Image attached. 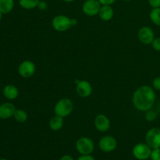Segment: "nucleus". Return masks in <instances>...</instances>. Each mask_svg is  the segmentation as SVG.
<instances>
[{
	"label": "nucleus",
	"instance_id": "obj_1",
	"mask_svg": "<svg viewBox=\"0 0 160 160\" xmlns=\"http://www.w3.org/2000/svg\"><path fill=\"white\" fill-rule=\"evenodd\" d=\"M156 98L154 89L148 85H143L134 92L133 103L134 107L139 111L146 112L153 107Z\"/></svg>",
	"mask_w": 160,
	"mask_h": 160
},
{
	"label": "nucleus",
	"instance_id": "obj_2",
	"mask_svg": "<svg viewBox=\"0 0 160 160\" xmlns=\"http://www.w3.org/2000/svg\"><path fill=\"white\" fill-rule=\"evenodd\" d=\"M73 109V103L71 99L68 98H62L56 103L54 107V112L56 115L66 117L70 115Z\"/></svg>",
	"mask_w": 160,
	"mask_h": 160
},
{
	"label": "nucleus",
	"instance_id": "obj_3",
	"mask_svg": "<svg viewBox=\"0 0 160 160\" xmlns=\"http://www.w3.org/2000/svg\"><path fill=\"white\" fill-rule=\"evenodd\" d=\"M52 25L54 30L59 32H64L72 27L71 18L65 15H57L53 17Z\"/></svg>",
	"mask_w": 160,
	"mask_h": 160
},
{
	"label": "nucleus",
	"instance_id": "obj_4",
	"mask_svg": "<svg viewBox=\"0 0 160 160\" xmlns=\"http://www.w3.org/2000/svg\"><path fill=\"white\" fill-rule=\"evenodd\" d=\"M76 149L81 155H90L95 149V145L89 138L81 137L77 141Z\"/></svg>",
	"mask_w": 160,
	"mask_h": 160
},
{
	"label": "nucleus",
	"instance_id": "obj_5",
	"mask_svg": "<svg viewBox=\"0 0 160 160\" xmlns=\"http://www.w3.org/2000/svg\"><path fill=\"white\" fill-rule=\"evenodd\" d=\"M152 148L146 143H138L134 146L132 154L138 160H147L150 158Z\"/></svg>",
	"mask_w": 160,
	"mask_h": 160
},
{
	"label": "nucleus",
	"instance_id": "obj_6",
	"mask_svg": "<svg viewBox=\"0 0 160 160\" xmlns=\"http://www.w3.org/2000/svg\"><path fill=\"white\" fill-rule=\"evenodd\" d=\"M145 142L152 149L160 148V129L152 128L148 130L145 135Z\"/></svg>",
	"mask_w": 160,
	"mask_h": 160
},
{
	"label": "nucleus",
	"instance_id": "obj_7",
	"mask_svg": "<svg viewBox=\"0 0 160 160\" xmlns=\"http://www.w3.org/2000/svg\"><path fill=\"white\" fill-rule=\"evenodd\" d=\"M36 71V66L31 60H24L19 65L18 73L23 78H29L34 74Z\"/></svg>",
	"mask_w": 160,
	"mask_h": 160
},
{
	"label": "nucleus",
	"instance_id": "obj_8",
	"mask_svg": "<svg viewBox=\"0 0 160 160\" xmlns=\"http://www.w3.org/2000/svg\"><path fill=\"white\" fill-rule=\"evenodd\" d=\"M98 147L104 152H113L117 147V142L115 138L110 135H106L102 138L98 142Z\"/></svg>",
	"mask_w": 160,
	"mask_h": 160
},
{
	"label": "nucleus",
	"instance_id": "obj_9",
	"mask_svg": "<svg viewBox=\"0 0 160 160\" xmlns=\"http://www.w3.org/2000/svg\"><path fill=\"white\" fill-rule=\"evenodd\" d=\"M101 6L98 0H86L82 6V10L85 15L94 17L98 15Z\"/></svg>",
	"mask_w": 160,
	"mask_h": 160
},
{
	"label": "nucleus",
	"instance_id": "obj_10",
	"mask_svg": "<svg viewBox=\"0 0 160 160\" xmlns=\"http://www.w3.org/2000/svg\"><path fill=\"white\" fill-rule=\"evenodd\" d=\"M138 37L139 41L144 45H150L152 43L155 39L154 31L151 28L147 26H144L139 29L138 32Z\"/></svg>",
	"mask_w": 160,
	"mask_h": 160
},
{
	"label": "nucleus",
	"instance_id": "obj_11",
	"mask_svg": "<svg viewBox=\"0 0 160 160\" xmlns=\"http://www.w3.org/2000/svg\"><path fill=\"white\" fill-rule=\"evenodd\" d=\"M76 91L78 95L81 98H88L90 96L92 93V86L88 81L85 80L79 81L77 84Z\"/></svg>",
	"mask_w": 160,
	"mask_h": 160
},
{
	"label": "nucleus",
	"instance_id": "obj_12",
	"mask_svg": "<svg viewBox=\"0 0 160 160\" xmlns=\"http://www.w3.org/2000/svg\"><path fill=\"white\" fill-rule=\"evenodd\" d=\"M110 120L104 114H98L95 119V127L99 132H106L110 128Z\"/></svg>",
	"mask_w": 160,
	"mask_h": 160
},
{
	"label": "nucleus",
	"instance_id": "obj_13",
	"mask_svg": "<svg viewBox=\"0 0 160 160\" xmlns=\"http://www.w3.org/2000/svg\"><path fill=\"white\" fill-rule=\"evenodd\" d=\"M14 105L11 102H4L0 105V119L8 120L13 117V114L16 111Z\"/></svg>",
	"mask_w": 160,
	"mask_h": 160
},
{
	"label": "nucleus",
	"instance_id": "obj_14",
	"mask_svg": "<svg viewBox=\"0 0 160 160\" xmlns=\"http://www.w3.org/2000/svg\"><path fill=\"white\" fill-rule=\"evenodd\" d=\"M2 94L5 98L8 100H14L18 97L19 91L18 88L13 84H7L3 88Z\"/></svg>",
	"mask_w": 160,
	"mask_h": 160
},
{
	"label": "nucleus",
	"instance_id": "obj_15",
	"mask_svg": "<svg viewBox=\"0 0 160 160\" xmlns=\"http://www.w3.org/2000/svg\"><path fill=\"white\" fill-rule=\"evenodd\" d=\"M98 15H99L101 20H104V21H109L113 17V9L111 6H107V5L102 6L99 12H98Z\"/></svg>",
	"mask_w": 160,
	"mask_h": 160
},
{
	"label": "nucleus",
	"instance_id": "obj_16",
	"mask_svg": "<svg viewBox=\"0 0 160 160\" xmlns=\"http://www.w3.org/2000/svg\"><path fill=\"white\" fill-rule=\"evenodd\" d=\"M63 117L59 116H54L49 120V128L52 131H58L63 127Z\"/></svg>",
	"mask_w": 160,
	"mask_h": 160
},
{
	"label": "nucleus",
	"instance_id": "obj_17",
	"mask_svg": "<svg viewBox=\"0 0 160 160\" xmlns=\"http://www.w3.org/2000/svg\"><path fill=\"white\" fill-rule=\"evenodd\" d=\"M14 7V0H0V12L2 14L9 13Z\"/></svg>",
	"mask_w": 160,
	"mask_h": 160
},
{
	"label": "nucleus",
	"instance_id": "obj_18",
	"mask_svg": "<svg viewBox=\"0 0 160 160\" xmlns=\"http://www.w3.org/2000/svg\"><path fill=\"white\" fill-rule=\"evenodd\" d=\"M40 0H19V4L25 9H33L37 8Z\"/></svg>",
	"mask_w": 160,
	"mask_h": 160
},
{
	"label": "nucleus",
	"instance_id": "obj_19",
	"mask_svg": "<svg viewBox=\"0 0 160 160\" xmlns=\"http://www.w3.org/2000/svg\"><path fill=\"white\" fill-rule=\"evenodd\" d=\"M28 113L23 109H16L15 112L13 114V118L17 122L20 123H23L27 121L28 120Z\"/></svg>",
	"mask_w": 160,
	"mask_h": 160
},
{
	"label": "nucleus",
	"instance_id": "obj_20",
	"mask_svg": "<svg viewBox=\"0 0 160 160\" xmlns=\"http://www.w3.org/2000/svg\"><path fill=\"white\" fill-rule=\"evenodd\" d=\"M149 18L157 26H160V7L154 8L149 13Z\"/></svg>",
	"mask_w": 160,
	"mask_h": 160
},
{
	"label": "nucleus",
	"instance_id": "obj_21",
	"mask_svg": "<svg viewBox=\"0 0 160 160\" xmlns=\"http://www.w3.org/2000/svg\"><path fill=\"white\" fill-rule=\"evenodd\" d=\"M156 118H157V112L156 111L152 110V109L146 111V112H145V119H146L147 121H154Z\"/></svg>",
	"mask_w": 160,
	"mask_h": 160
},
{
	"label": "nucleus",
	"instance_id": "obj_22",
	"mask_svg": "<svg viewBox=\"0 0 160 160\" xmlns=\"http://www.w3.org/2000/svg\"><path fill=\"white\" fill-rule=\"evenodd\" d=\"M150 159L152 160H160V148H153L152 150Z\"/></svg>",
	"mask_w": 160,
	"mask_h": 160
},
{
	"label": "nucleus",
	"instance_id": "obj_23",
	"mask_svg": "<svg viewBox=\"0 0 160 160\" xmlns=\"http://www.w3.org/2000/svg\"><path fill=\"white\" fill-rule=\"evenodd\" d=\"M152 48H154L156 51L160 52V38H156L153 40L152 43Z\"/></svg>",
	"mask_w": 160,
	"mask_h": 160
},
{
	"label": "nucleus",
	"instance_id": "obj_24",
	"mask_svg": "<svg viewBox=\"0 0 160 160\" xmlns=\"http://www.w3.org/2000/svg\"><path fill=\"white\" fill-rule=\"evenodd\" d=\"M153 88L157 91H160V77L155 78L152 81Z\"/></svg>",
	"mask_w": 160,
	"mask_h": 160
},
{
	"label": "nucleus",
	"instance_id": "obj_25",
	"mask_svg": "<svg viewBox=\"0 0 160 160\" xmlns=\"http://www.w3.org/2000/svg\"><path fill=\"white\" fill-rule=\"evenodd\" d=\"M148 4L151 7H152V9L160 7V0H148Z\"/></svg>",
	"mask_w": 160,
	"mask_h": 160
},
{
	"label": "nucleus",
	"instance_id": "obj_26",
	"mask_svg": "<svg viewBox=\"0 0 160 160\" xmlns=\"http://www.w3.org/2000/svg\"><path fill=\"white\" fill-rule=\"evenodd\" d=\"M48 3H47L46 2H45V1H41V0H40V2H39V3H38V8L40 10L45 11V10H46L47 9H48Z\"/></svg>",
	"mask_w": 160,
	"mask_h": 160
},
{
	"label": "nucleus",
	"instance_id": "obj_27",
	"mask_svg": "<svg viewBox=\"0 0 160 160\" xmlns=\"http://www.w3.org/2000/svg\"><path fill=\"white\" fill-rule=\"evenodd\" d=\"M78 160H95L92 155H81L78 157Z\"/></svg>",
	"mask_w": 160,
	"mask_h": 160
},
{
	"label": "nucleus",
	"instance_id": "obj_28",
	"mask_svg": "<svg viewBox=\"0 0 160 160\" xmlns=\"http://www.w3.org/2000/svg\"><path fill=\"white\" fill-rule=\"evenodd\" d=\"M100 2V4L102 6H105V5H107V6H111V5L113 4L117 0H98Z\"/></svg>",
	"mask_w": 160,
	"mask_h": 160
},
{
	"label": "nucleus",
	"instance_id": "obj_29",
	"mask_svg": "<svg viewBox=\"0 0 160 160\" xmlns=\"http://www.w3.org/2000/svg\"><path fill=\"white\" fill-rule=\"evenodd\" d=\"M59 160H74V159H73V158L71 156H70V155H64V156H62V157L60 158V159Z\"/></svg>",
	"mask_w": 160,
	"mask_h": 160
},
{
	"label": "nucleus",
	"instance_id": "obj_30",
	"mask_svg": "<svg viewBox=\"0 0 160 160\" xmlns=\"http://www.w3.org/2000/svg\"><path fill=\"white\" fill-rule=\"evenodd\" d=\"M78 20L76 18H71V25L72 26H76L78 24Z\"/></svg>",
	"mask_w": 160,
	"mask_h": 160
},
{
	"label": "nucleus",
	"instance_id": "obj_31",
	"mask_svg": "<svg viewBox=\"0 0 160 160\" xmlns=\"http://www.w3.org/2000/svg\"><path fill=\"white\" fill-rule=\"evenodd\" d=\"M64 2H72L75 1V0H63Z\"/></svg>",
	"mask_w": 160,
	"mask_h": 160
},
{
	"label": "nucleus",
	"instance_id": "obj_32",
	"mask_svg": "<svg viewBox=\"0 0 160 160\" xmlns=\"http://www.w3.org/2000/svg\"><path fill=\"white\" fill-rule=\"evenodd\" d=\"M2 18V12H0V21H1Z\"/></svg>",
	"mask_w": 160,
	"mask_h": 160
},
{
	"label": "nucleus",
	"instance_id": "obj_33",
	"mask_svg": "<svg viewBox=\"0 0 160 160\" xmlns=\"http://www.w3.org/2000/svg\"><path fill=\"white\" fill-rule=\"evenodd\" d=\"M0 160H8V159H3V158H2V159H0Z\"/></svg>",
	"mask_w": 160,
	"mask_h": 160
},
{
	"label": "nucleus",
	"instance_id": "obj_34",
	"mask_svg": "<svg viewBox=\"0 0 160 160\" xmlns=\"http://www.w3.org/2000/svg\"><path fill=\"white\" fill-rule=\"evenodd\" d=\"M123 1H131V0H123Z\"/></svg>",
	"mask_w": 160,
	"mask_h": 160
}]
</instances>
